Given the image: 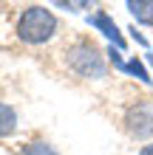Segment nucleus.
I'll return each mask as SVG.
<instances>
[{"label": "nucleus", "mask_w": 153, "mask_h": 155, "mask_svg": "<svg viewBox=\"0 0 153 155\" xmlns=\"http://www.w3.org/2000/svg\"><path fill=\"white\" fill-rule=\"evenodd\" d=\"M57 31V17H54L46 6H31L26 8L20 23H17V34H20L23 42H31V45H40V42H48Z\"/></svg>", "instance_id": "obj_1"}, {"label": "nucleus", "mask_w": 153, "mask_h": 155, "mask_svg": "<svg viewBox=\"0 0 153 155\" xmlns=\"http://www.w3.org/2000/svg\"><path fill=\"white\" fill-rule=\"evenodd\" d=\"M68 65L85 79H102L105 71H108L102 54L96 51L91 42H77L74 48L68 51Z\"/></svg>", "instance_id": "obj_2"}, {"label": "nucleus", "mask_w": 153, "mask_h": 155, "mask_svg": "<svg viewBox=\"0 0 153 155\" xmlns=\"http://www.w3.org/2000/svg\"><path fill=\"white\" fill-rule=\"evenodd\" d=\"M128 130L136 138H153V104H136L128 110Z\"/></svg>", "instance_id": "obj_3"}, {"label": "nucleus", "mask_w": 153, "mask_h": 155, "mask_svg": "<svg viewBox=\"0 0 153 155\" xmlns=\"http://www.w3.org/2000/svg\"><path fill=\"white\" fill-rule=\"evenodd\" d=\"M88 23H91L94 28H99V31L105 34V37L111 40V45H113L116 51H122V48H125V37L119 34V28H116V23H113V20H111V17H108L105 12L94 14V17H88Z\"/></svg>", "instance_id": "obj_4"}, {"label": "nucleus", "mask_w": 153, "mask_h": 155, "mask_svg": "<svg viewBox=\"0 0 153 155\" xmlns=\"http://www.w3.org/2000/svg\"><path fill=\"white\" fill-rule=\"evenodd\" d=\"M128 12L136 23L142 25H153V0H125Z\"/></svg>", "instance_id": "obj_5"}, {"label": "nucleus", "mask_w": 153, "mask_h": 155, "mask_svg": "<svg viewBox=\"0 0 153 155\" xmlns=\"http://www.w3.org/2000/svg\"><path fill=\"white\" fill-rule=\"evenodd\" d=\"M14 130H17V113L9 104H0V138L12 135Z\"/></svg>", "instance_id": "obj_6"}, {"label": "nucleus", "mask_w": 153, "mask_h": 155, "mask_svg": "<svg viewBox=\"0 0 153 155\" xmlns=\"http://www.w3.org/2000/svg\"><path fill=\"white\" fill-rule=\"evenodd\" d=\"M125 74H130V76H136L139 82H142V85H150V76H148V71H145V65H142V62L136 59V57H133V59H128V62H125Z\"/></svg>", "instance_id": "obj_7"}, {"label": "nucleus", "mask_w": 153, "mask_h": 155, "mask_svg": "<svg viewBox=\"0 0 153 155\" xmlns=\"http://www.w3.org/2000/svg\"><path fill=\"white\" fill-rule=\"evenodd\" d=\"M20 155H57V150H54L51 144H46V141H34V144H29Z\"/></svg>", "instance_id": "obj_8"}, {"label": "nucleus", "mask_w": 153, "mask_h": 155, "mask_svg": "<svg viewBox=\"0 0 153 155\" xmlns=\"http://www.w3.org/2000/svg\"><path fill=\"white\" fill-rule=\"evenodd\" d=\"M130 34H133V40H136V42H139V45H148V40H145V37H142V34H136V28H133V31H130Z\"/></svg>", "instance_id": "obj_9"}, {"label": "nucleus", "mask_w": 153, "mask_h": 155, "mask_svg": "<svg viewBox=\"0 0 153 155\" xmlns=\"http://www.w3.org/2000/svg\"><path fill=\"white\" fill-rule=\"evenodd\" d=\"M139 155H153V144H148V147H142V152Z\"/></svg>", "instance_id": "obj_10"}, {"label": "nucleus", "mask_w": 153, "mask_h": 155, "mask_svg": "<svg viewBox=\"0 0 153 155\" xmlns=\"http://www.w3.org/2000/svg\"><path fill=\"white\" fill-rule=\"evenodd\" d=\"M148 62H150V65H153V54H148Z\"/></svg>", "instance_id": "obj_11"}, {"label": "nucleus", "mask_w": 153, "mask_h": 155, "mask_svg": "<svg viewBox=\"0 0 153 155\" xmlns=\"http://www.w3.org/2000/svg\"><path fill=\"white\" fill-rule=\"evenodd\" d=\"M77 3H82V6H85V3H88V0H77Z\"/></svg>", "instance_id": "obj_12"}]
</instances>
